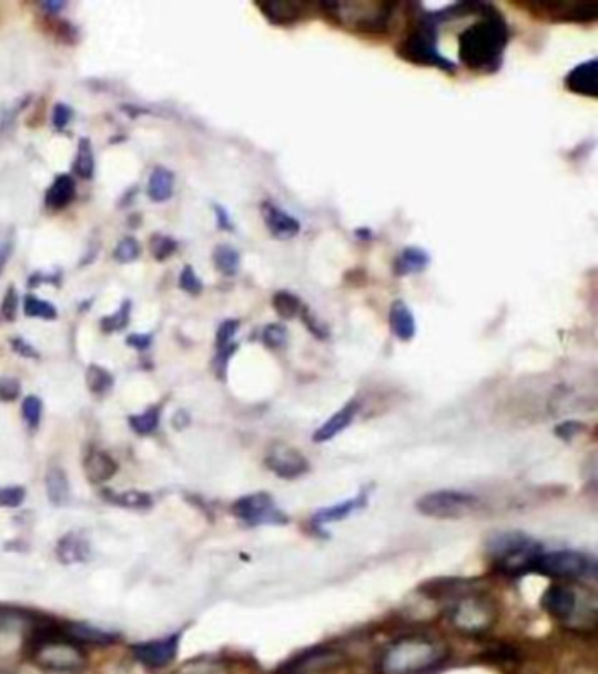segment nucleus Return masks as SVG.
I'll return each instance as SVG.
<instances>
[{"instance_id":"obj_36","label":"nucleus","mask_w":598,"mask_h":674,"mask_svg":"<svg viewBox=\"0 0 598 674\" xmlns=\"http://www.w3.org/2000/svg\"><path fill=\"white\" fill-rule=\"evenodd\" d=\"M176 674H231V671L223 662L202 658V661L186 662Z\"/></svg>"},{"instance_id":"obj_56","label":"nucleus","mask_w":598,"mask_h":674,"mask_svg":"<svg viewBox=\"0 0 598 674\" xmlns=\"http://www.w3.org/2000/svg\"><path fill=\"white\" fill-rule=\"evenodd\" d=\"M108 674H132V671L126 670V667H113V671Z\"/></svg>"},{"instance_id":"obj_49","label":"nucleus","mask_w":598,"mask_h":674,"mask_svg":"<svg viewBox=\"0 0 598 674\" xmlns=\"http://www.w3.org/2000/svg\"><path fill=\"white\" fill-rule=\"evenodd\" d=\"M214 217H216L217 229L220 231L232 232L234 231V222H232L231 214L223 208V205L214 204Z\"/></svg>"},{"instance_id":"obj_42","label":"nucleus","mask_w":598,"mask_h":674,"mask_svg":"<svg viewBox=\"0 0 598 674\" xmlns=\"http://www.w3.org/2000/svg\"><path fill=\"white\" fill-rule=\"evenodd\" d=\"M180 289L183 292L190 293V295H199L204 290L201 278L195 274L192 265H184L183 271L180 274Z\"/></svg>"},{"instance_id":"obj_53","label":"nucleus","mask_w":598,"mask_h":674,"mask_svg":"<svg viewBox=\"0 0 598 674\" xmlns=\"http://www.w3.org/2000/svg\"><path fill=\"white\" fill-rule=\"evenodd\" d=\"M11 252H13V239H4V241L0 243V274H2V271H4L9 256H11Z\"/></svg>"},{"instance_id":"obj_39","label":"nucleus","mask_w":598,"mask_h":674,"mask_svg":"<svg viewBox=\"0 0 598 674\" xmlns=\"http://www.w3.org/2000/svg\"><path fill=\"white\" fill-rule=\"evenodd\" d=\"M262 341L268 350H283L288 344V332L280 323H271L262 332Z\"/></svg>"},{"instance_id":"obj_17","label":"nucleus","mask_w":598,"mask_h":674,"mask_svg":"<svg viewBox=\"0 0 598 674\" xmlns=\"http://www.w3.org/2000/svg\"><path fill=\"white\" fill-rule=\"evenodd\" d=\"M262 217H264L265 227L268 232L281 241L293 239L301 232V222L295 217L286 213L283 208L272 202L265 201L262 204Z\"/></svg>"},{"instance_id":"obj_3","label":"nucleus","mask_w":598,"mask_h":674,"mask_svg":"<svg viewBox=\"0 0 598 674\" xmlns=\"http://www.w3.org/2000/svg\"><path fill=\"white\" fill-rule=\"evenodd\" d=\"M394 2H320L316 9L335 26L361 34L383 36L394 21Z\"/></svg>"},{"instance_id":"obj_7","label":"nucleus","mask_w":598,"mask_h":674,"mask_svg":"<svg viewBox=\"0 0 598 674\" xmlns=\"http://www.w3.org/2000/svg\"><path fill=\"white\" fill-rule=\"evenodd\" d=\"M448 620L462 634L479 636L491 631L497 624V603L488 595H464L449 607Z\"/></svg>"},{"instance_id":"obj_51","label":"nucleus","mask_w":598,"mask_h":674,"mask_svg":"<svg viewBox=\"0 0 598 674\" xmlns=\"http://www.w3.org/2000/svg\"><path fill=\"white\" fill-rule=\"evenodd\" d=\"M129 346L135 348L139 352H143L151 344V334H130L125 341Z\"/></svg>"},{"instance_id":"obj_11","label":"nucleus","mask_w":598,"mask_h":674,"mask_svg":"<svg viewBox=\"0 0 598 674\" xmlns=\"http://www.w3.org/2000/svg\"><path fill=\"white\" fill-rule=\"evenodd\" d=\"M232 513L244 524L252 525H286L290 522L288 516L277 507L276 501L265 492L259 494L244 495L235 501L232 506Z\"/></svg>"},{"instance_id":"obj_13","label":"nucleus","mask_w":598,"mask_h":674,"mask_svg":"<svg viewBox=\"0 0 598 674\" xmlns=\"http://www.w3.org/2000/svg\"><path fill=\"white\" fill-rule=\"evenodd\" d=\"M528 11L539 18L551 21H572V23H594L598 18L597 4H569V2H528Z\"/></svg>"},{"instance_id":"obj_32","label":"nucleus","mask_w":598,"mask_h":674,"mask_svg":"<svg viewBox=\"0 0 598 674\" xmlns=\"http://www.w3.org/2000/svg\"><path fill=\"white\" fill-rule=\"evenodd\" d=\"M104 495L109 503L129 507V510H146V507H150L151 504H153L151 495L141 491H123L118 492V494H111V491H105Z\"/></svg>"},{"instance_id":"obj_25","label":"nucleus","mask_w":598,"mask_h":674,"mask_svg":"<svg viewBox=\"0 0 598 674\" xmlns=\"http://www.w3.org/2000/svg\"><path fill=\"white\" fill-rule=\"evenodd\" d=\"M116 471V462L101 450H93L84 459V473L92 483L108 482L109 477H113Z\"/></svg>"},{"instance_id":"obj_47","label":"nucleus","mask_w":598,"mask_h":674,"mask_svg":"<svg viewBox=\"0 0 598 674\" xmlns=\"http://www.w3.org/2000/svg\"><path fill=\"white\" fill-rule=\"evenodd\" d=\"M72 120V110L68 104H63V102H59V104H54L53 114H51V122H53V127L57 130H63L65 127L71 123Z\"/></svg>"},{"instance_id":"obj_34","label":"nucleus","mask_w":598,"mask_h":674,"mask_svg":"<svg viewBox=\"0 0 598 674\" xmlns=\"http://www.w3.org/2000/svg\"><path fill=\"white\" fill-rule=\"evenodd\" d=\"M87 385H89L90 392H93V394H105V392L113 389V374L109 373L108 369L101 368V365L92 364L89 371H87Z\"/></svg>"},{"instance_id":"obj_43","label":"nucleus","mask_w":598,"mask_h":674,"mask_svg":"<svg viewBox=\"0 0 598 674\" xmlns=\"http://www.w3.org/2000/svg\"><path fill=\"white\" fill-rule=\"evenodd\" d=\"M239 328H241V323L239 320H225L222 322V325L217 328L216 332V348L217 350H222V348L231 346L232 340H234L235 334H237Z\"/></svg>"},{"instance_id":"obj_18","label":"nucleus","mask_w":598,"mask_h":674,"mask_svg":"<svg viewBox=\"0 0 598 674\" xmlns=\"http://www.w3.org/2000/svg\"><path fill=\"white\" fill-rule=\"evenodd\" d=\"M565 89L576 95L597 99V59L579 63L569 74L565 76Z\"/></svg>"},{"instance_id":"obj_22","label":"nucleus","mask_w":598,"mask_h":674,"mask_svg":"<svg viewBox=\"0 0 598 674\" xmlns=\"http://www.w3.org/2000/svg\"><path fill=\"white\" fill-rule=\"evenodd\" d=\"M75 198V181L69 174H60L54 178L47 195H44V204L48 210L60 211L68 208Z\"/></svg>"},{"instance_id":"obj_31","label":"nucleus","mask_w":598,"mask_h":674,"mask_svg":"<svg viewBox=\"0 0 598 674\" xmlns=\"http://www.w3.org/2000/svg\"><path fill=\"white\" fill-rule=\"evenodd\" d=\"M272 306L276 310L283 320H292L304 311V304H302L298 295H295L288 290H280V292L272 295Z\"/></svg>"},{"instance_id":"obj_41","label":"nucleus","mask_w":598,"mask_h":674,"mask_svg":"<svg viewBox=\"0 0 598 674\" xmlns=\"http://www.w3.org/2000/svg\"><path fill=\"white\" fill-rule=\"evenodd\" d=\"M21 415L29 423V427L36 429L41 422L42 415V401L36 395H29V398L21 404Z\"/></svg>"},{"instance_id":"obj_19","label":"nucleus","mask_w":598,"mask_h":674,"mask_svg":"<svg viewBox=\"0 0 598 674\" xmlns=\"http://www.w3.org/2000/svg\"><path fill=\"white\" fill-rule=\"evenodd\" d=\"M358 410H361L358 402H347L346 406L341 408L334 416H331V419L323 423L318 431L314 432V443H326V441L334 440L344 429L352 425Z\"/></svg>"},{"instance_id":"obj_2","label":"nucleus","mask_w":598,"mask_h":674,"mask_svg":"<svg viewBox=\"0 0 598 674\" xmlns=\"http://www.w3.org/2000/svg\"><path fill=\"white\" fill-rule=\"evenodd\" d=\"M449 658L444 641L423 634L398 637L386 646L377 661L379 674H427Z\"/></svg>"},{"instance_id":"obj_46","label":"nucleus","mask_w":598,"mask_h":674,"mask_svg":"<svg viewBox=\"0 0 598 674\" xmlns=\"http://www.w3.org/2000/svg\"><path fill=\"white\" fill-rule=\"evenodd\" d=\"M21 394V385L17 378H0V399L6 402L14 401Z\"/></svg>"},{"instance_id":"obj_14","label":"nucleus","mask_w":598,"mask_h":674,"mask_svg":"<svg viewBox=\"0 0 598 674\" xmlns=\"http://www.w3.org/2000/svg\"><path fill=\"white\" fill-rule=\"evenodd\" d=\"M265 465L283 480H295L310 471V462L306 456L283 444H277L268 452V455L265 456Z\"/></svg>"},{"instance_id":"obj_5","label":"nucleus","mask_w":598,"mask_h":674,"mask_svg":"<svg viewBox=\"0 0 598 674\" xmlns=\"http://www.w3.org/2000/svg\"><path fill=\"white\" fill-rule=\"evenodd\" d=\"M440 26L439 13H423L409 26L406 36L401 39L397 53L401 59L418 66L439 68L443 71H456V63L444 57L437 48V29Z\"/></svg>"},{"instance_id":"obj_4","label":"nucleus","mask_w":598,"mask_h":674,"mask_svg":"<svg viewBox=\"0 0 598 674\" xmlns=\"http://www.w3.org/2000/svg\"><path fill=\"white\" fill-rule=\"evenodd\" d=\"M29 658L39 670L54 674H75L89 664L80 643L62 633L41 631L30 640Z\"/></svg>"},{"instance_id":"obj_16","label":"nucleus","mask_w":598,"mask_h":674,"mask_svg":"<svg viewBox=\"0 0 598 674\" xmlns=\"http://www.w3.org/2000/svg\"><path fill=\"white\" fill-rule=\"evenodd\" d=\"M272 26L292 27L304 20L316 4L310 2H265L259 6Z\"/></svg>"},{"instance_id":"obj_37","label":"nucleus","mask_w":598,"mask_h":674,"mask_svg":"<svg viewBox=\"0 0 598 674\" xmlns=\"http://www.w3.org/2000/svg\"><path fill=\"white\" fill-rule=\"evenodd\" d=\"M130 313H132V302L129 299L122 302V306L118 308L116 313L109 314L101 320V328L104 332H118L126 328L130 322Z\"/></svg>"},{"instance_id":"obj_38","label":"nucleus","mask_w":598,"mask_h":674,"mask_svg":"<svg viewBox=\"0 0 598 674\" xmlns=\"http://www.w3.org/2000/svg\"><path fill=\"white\" fill-rule=\"evenodd\" d=\"M139 255H141V244L135 238H123L113 252V259L118 264H132Z\"/></svg>"},{"instance_id":"obj_1","label":"nucleus","mask_w":598,"mask_h":674,"mask_svg":"<svg viewBox=\"0 0 598 674\" xmlns=\"http://www.w3.org/2000/svg\"><path fill=\"white\" fill-rule=\"evenodd\" d=\"M509 26L491 4H482L473 26L458 36V59L469 71L495 72L503 66Z\"/></svg>"},{"instance_id":"obj_27","label":"nucleus","mask_w":598,"mask_h":674,"mask_svg":"<svg viewBox=\"0 0 598 674\" xmlns=\"http://www.w3.org/2000/svg\"><path fill=\"white\" fill-rule=\"evenodd\" d=\"M47 483L48 499L53 506H65L71 499V486H69L68 474L63 473L62 467L53 465L44 477Z\"/></svg>"},{"instance_id":"obj_29","label":"nucleus","mask_w":598,"mask_h":674,"mask_svg":"<svg viewBox=\"0 0 598 674\" xmlns=\"http://www.w3.org/2000/svg\"><path fill=\"white\" fill-rule=\"evenodd\" d=\"M72 171L81 180H92L93 172H95V155H93L92 141L89 138L80 139Z\"/></svg>"},{"instance_id":"obj_28","label":"nucleus","mask_w":598,"mask_h":674,"mask_svg":"<svg viewBox=\"0 0 598 674\" xmlns=\"http://www.w3.org/2000/svg\"><path fill=\"white\" fill-rule=\"evenodd\" d=\"M148 198L153 202H165L172 198L174 193V174L169 169L159 168L153 169L148 180Z\"/></svg>"},{"instance_id":"obj_6","label":"nucleus","mask_w":598,"mask_h":674,"mask_svg":"<svg viewBox=\"0 0 598 674\" xmlns=\"http://www.w3.org/2000/svg\"><path fill=\"white\" fill-rule=\"evenodd\" d=\"M489 557L494 559L498 571L509 576L530 573L531 564L543 550L539 543L525 532H498L486 543Z\"/></svg>"},{"instance_id":"obj_23","label":"nucleus","mask_w":598,"mask_h":674,"mask_svg":"<svg viewBox=\"0 0 598 674\" xmlns=\"http://www.w3.org/2000/svg\"><path fill=\"white\" fill-rule=\"evenodd\" d=\"M89 541L81 537L80 534L69 532L62 540L59 541L57 546V555L63 564H80V562H87L90 559Z\"/></svg>"},{"instance_id":"obj_8","label":"nucleus","mask_w":598,"mask_h":674,"mask_svg":"<svg viewBox=\"0 0 598 674\" xmlns=\"http://www.w3.org/2000/svg\"><path fill=\"white\" fill-rule=\"evenodd\" d=\"M530 573L543 574L548 579H586V576H594L595 562L585 553L570 552V550L540 553L531 564Z\"/></svg>"},{"instance_id":"obj_52","label":"nucleus","mask_w":598,"mask_h":674,"mask_svg":"<svg viewBox=\"0 0 598 674\" xmlns=\"http://www.w3.org/2000/svg\"><path fill=\"white\" fill-rule=\"evenodd\" d=\"M304 323H306V328L310 329L316 338H320V340H325L326 335H328L326 329L323 328L322 323H318V320L314 319L313 314L306 313Z\"/></svg>"},{"instance_id":"obj_26","label":"nucleus","mask_w":598,"mask_h":674,"mask_svg":"<svg viewBox=\"0 0 598 674\" xmlns=\"http://www.w3.org/2000/svg\"><path fill=\"white\" fill-rule=\"evenodd\" d=\"M63 634L71 637L75 643H80V645H111L118 637L116 634L108 633V631H102V628L89 624H69L68 627L63 628Z\"/></svg>"},{"instance_id":"obj_12","label":"nucleus","mask_w":598,"mask_h":674,"mask_svg":"<svg viewBox=\"0 0 598 674\" xmlns=\"http://www.w3.org/2000/svg\"><path fill=\"white\" fill-rule=\"evenodd\" d=\"M181 633L171 634V636L160 637V640L143 641L130 646L132 657L141 666L150 670H163L168 667L180 652Z\"/></svg>"},{"instance_id":"obj_24","label":"nucleus","mask_w":598,"mask_h":674,"mask_svg":"<svg viewBox=\"0 0 598 674\" xmlns=\"http://www.w3.org/2000/svg\"><path fill=\"white\" fill-rule=\"evenodd\" d=\"M428 265H430V255L425 250L407 247L395 260V273L397 276H411V274L423 273Z\"/></svg>"},{"instance_id":"obj_15","label":"nucleus","mask_w":598,"mask_h":674,"mask_svg":"<svg viewBox=\"0 0 598 674\" xmlns=\"http://www.w3.org/2000/svg\"><path fill=\"white\" fill-rule=\"evenodd\" d=\"M540 604L553 618L560 622H570L578 613V595L564 585L549 586L548 591L544 592Z\"/></svg>"},{"instance_id":"obj_50","label":"nucleus","mask_w":598,"mask_h":674,"mask_svg":"<svg viewBox=\"0 0 598 674\" xmlns=\"http://www.w3.org/2000/svg\"><path fill=\"white\" fill-rule=\"evenodd\" d=\"M11 346H13L14 353L26 356V359H38L39 356L38 350H36L32 344L27 343V341L23 340V338H20V335L11 340Z\"/></svg>"},{"instance_id":"obj_40","label":"nucleus","mask_w":598,"mask_h":674,"mask_svg":"<svg viewBox=\"0 0 598 674\" xmlns=\"http://www.w3.org/2000/svg\"><path fill=\"white\" fill-rule=\"evenodd\" d=\"M178 250V241L176 239L169 238V235H153L151 238V255L153 259L159 260V262H163V260H168L169 256L174 255Z\"/></svg>"},{"instance_id":"obj_33","label":"nucleus","mask_w":598,"mask_h":674,"mask_svg":"<svg viewBox=\"0 0 598 674\" xmlns=\"http://www.w3.org/2000/svg\"><path fill=\"white\" fill-rule=\"evenodd\" d=\"M130 427L139 436H148L151 432H155L159 429L160 423V408L153 406L144 413L139 415L129 416Z\"/></svg>"},{"instance_id":"obj_54","label":"nucleus","mask_w":598,"mask_h":674,"mask_svg":"<svg viewBox=\"0 0 598 674\" xmlns=\"http://www.w3.org/2000/svg\"><path fill=\"white\" fill-rule=\"evenodd\" d=\"M41 8L48 13L57 14L65 8V2H62V0H47V2H41Z\"/></svg>"},{"instance_id":"obj_20","label":"nucleus","mask_w":598,"mask_h":674,"mask_svg":"<svg viewBox=\"0 0 598 674\" xmlns=\"http://www.w3.org/2000/svg\"><path fill=\"white\" fill-rule=\"evenodd\" d=\"M368 492L364 491L356 497L344 501V503L334 504V506L323 507L316 515L313 516V524L320 527H325L328 524H335L341 520L347 519L353 515L355 511L362 510L367 504Z\"/></svg>"},{"instance_id":"obj_55","label":"nucleus","mask_w":598,"mask_h":674,"mask_svg":"<svg viewBox=\"0 0 598 674\" xmlns=\"http://www.w3.org/2000/svg\"><path fill=\"white\" fill-rule=\"evenodd\" d=\"M356 235H358V238H365L364 241H371V239H373V234H371V231H367V229L356 231Z\"/></svg>"},{"instance_id":"obj_48","label":"nucleus","mask_w":598,"mask_h":674,"mask_svg":"<svg viewBox=\"0 0 598 674\" xmlns=\"http://www.w3.org/2000/svg\"><path fill=\"white\" fill-rule=\"evenodd\" d=\"M585 431V425L578 420H569V422H564L555 429V434H557L560 440L570 441L574 437L579 436L581 432Z\"/></svg>"},{"instance_id":"obj_44","label":"nucleus","mask_w":598,"mask_h":674,"mask_svg":"<svg viewBox=\"0 0 598 674\" xmlns=\"http://www.w3.org/2000/svg\"><path fill=\"white\" fill-rule=\"evenodd\" d=\"M26 501V489L23 486H4L0 489V506L18 507Z\"/></svg>"},{"instance_id":"obj_21","label":"nucleus","mask_w":598,"mask_h":674,"mask_svg":"<svg viewBox=\"0 0 598 674\" xmlns=\"http://www.w3.org/2000/svg\"><path fill=\"white\" fill-rule=\"evenodd\" d=\"M389 329L397 335V340L411 341L416 335L415 314L411 313L406 302L395 301L388 313Z\"/></svg>"},{"instance_id":"obj_30","label":"nucleus","mask_w":598,"mask_h":674,"mask_svg":"<svg viewBox=\"0 0 598 674\" xmlns=\"http://www.w3.org/2000/svg\"><path fill=\"white\" fill-rule=\"evenodd\" d=\"M213 262L223 276H235L241 268V255L231 244H220L214 248Z\"/></svg>"},{"instance_id":"obj_45","label":"nucleus","mask_w":598,"mask_h":674,"mask_svg":"<svg viewBox=\"0 0 598 674\" xmlns=\"http://www.w3.org/2000/svg\"><path fill=\"white\" fill-rule=\"evenodd\" d=\"M18 311V292L14 286H9L6 290L4 299H2V304H0V314H2V319L6 322H13L17 319Z\"/></svg>"},{"instance_id":"obj_10","label":"nucleus","mask_w":598,"mask_h":674,"mask_svg":"<svg viewBox=\"0 0 598 674\" xmlns=\"http://www.w3.org/2000/svg\"><path fill=\"white\" fill-rule=\"evenodd\" d=\"M347 662L343 650L334 646H314L281 664L274 674H328Z\"/></svg>"},{"instance_id":"obj_9","label":"nucleus","mask_w":598,"mask_h":674,"mask_svg":"<svg viewBox=\"0 0 598 674\" xmlns=\"http://www.w3.org/2000/svg\"><path fill=\"white\" fill-rule=\"evenodd\" d=\"M482 504L476 494L465 491H435L423 495L416 503V510L430 519H460L469 515Z\"/></svg>"},{"instance_id":"obj_35","label":"nucleus","mask_w":598,"mask_h":674,"mask_svg":"<svg viewBox=\"0 0 598 674\" xmlns=\"http://www.w3.org/2000/svg\"><path fill=\"white\" fill-rule=\"evenodd\" d=\"M23 310L30 319L54 320L59 316V311L44 299L36 298L34 293H29L23 301Z\"/></svg>"}]
</instances>
